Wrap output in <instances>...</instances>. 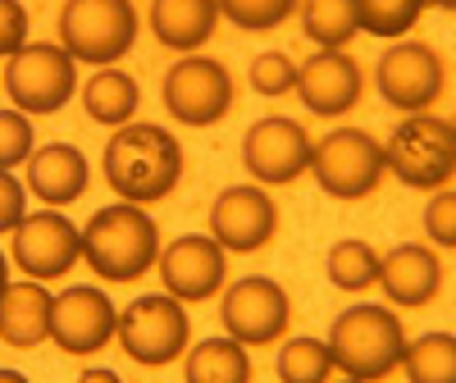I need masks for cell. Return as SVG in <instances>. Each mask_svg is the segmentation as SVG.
Here are the masks:
<instances>
[{
    "label": "cell",
    "mask_w": 456,
    "mask_h": 383,
    "mask_svg": "<svg viewBox=\"0 0 456 383\" xmlns=\"http://www.w3.org/2000/svg\"><path fill=\"white\" fill-rule=\"evenodd\" d=\"M384 165L406 187H443L456 169V128L434 114H411L384 146Z\"/></svg>",
    "instance_id": "5b68a950"
},
{
    "label": "cell",
    "mask_w": 456,
    "mask_h": 383,
    "mask_svg": "<svg viewBox=\"0 0 456 383\" xmlns=\"http://www.w3.org/2000/svg\"><path fill=\"white\" fill-rule=\"evenodd\" d=\"M251 87L260 96H283L297 87V64L283 55V51H265L251 60Z\"/></svg>",
    "instance_id": "f546056e"
},
{
    "label": "cell",
    "mask_w": 456,
    "mask_h": 383,
    "mask_svg": "<svg viewBox=\"0 0 456 383\" xmlns=\"http://www.w3.org/2000/svg\"><path fill=\"white\" fill-rule=\"evenodd\" d=\"M452 215H456V197L443 187L438 197L429 201V210H425V228H429V238L438 242V247H452L456 242V228H452Z\"/></svg>",
    "instance_id": "d6a6232c"
},
{
    "label": "cell",
    "mask_w": 456,
    "mask_h": 383,
    "mask_svg": "<svg viewBox=\"0 0 456 383\" xmlns=\"http://www.w3.org/2000/svg\"><path fill=\"white\" fill-rule=\"evenodd\" d=\"M215 5H219L224 19H233L247 32H270L283 19H292L297 0H215Z\"/></svg>",
    "instance_id": "f1b7e54d"
},
{
    "label": "cell",
    "mask_w": 456,
    "mask_h": 383,
    "mask_svg": "<svg viewBox=\"0 0 456 383\" xmlns=\"http://www.w3.org/2000/svg\"><path fill=\"white\" fill-rule=\"evenodd\" d=\"M28 42V10L19 0H0V55H19Z\"/></svg>",
    "instance_id": "1f68e13d"
},
{
    "label": "cell",
    "mask_w": 456,
    "mask_h": 383,
    "mask_svg": "<svg viewBox=\"0 0 456 383\" xmlns=\"http://www.w3.org/2000/svg\"><path fill=\"white\" fill-rule=\"evenodd\" d=\"M5 92L23 114H55L73 96V55L64 46H23L10 60Z\"/></svg>",
    "instance_id": "ba28073f"
},
{
    "label": "cell",
    "mask_w": 456,
    "mask_h": 383,
    "mask_svg": "<svg viewBox=\"0 0 456 383\" xmlns=\"http://www.w3.org/2000/svg\"><path fill=\"white\" fill-rule=\"evenodd\" d=\"M187 383H247L251 379V361L242 352V342H224V338H210L201 347L187 356Z\"/></svg>",
    "instance_id": "7402d4cb"
},
{
    "label": "cell",
    "mask_w": 456,
    "mask_h": 383,
    "mask_svg": "<svg viewBox=\"0 0 456 383\" xmlns=\"http://www.w3.org/2000/svg\"><path fill=\"white\" fill-rule=\"evenodd\" d=\"M23 219V183L10 178V169H0V233H14Z\"/></svg>",
    "instance_id": "836d02e7"
},
{
    "label": "cell",
    "mask_w": 456,
    "mask_h": 383,
    "mask_svg": "<svg viewBox=\"0 0 456 383\" xmlns=\"http://www.w3.org/2000/svg\"><path fill=\"white\" fill-rule=\"evenodd\" d=\"M160 256V228L142 206H105L83 228V260L110 283L142 279Z\"/></svg>",
    "instance_id": "7a4b0ae2"
},
{
    "label": "cell",
    "mask_w": 456,
    "mask_h": 383,
    "mask_svg": "<svg viewBox=\"0 0 456 383\" xmlns=\"http://www.w3.org/2000/svg\"><path fill=\"white\" fill-rule=\"evenodd\" d=\"M60 42L83 64H114L137 42L133 0H69L60 14Z\"/></svg>",
    "instance_id": "277c9868"
},
{
    "label": "cell",
    "mask_w": 456,
    "mask_h": 383,
    "mask_svg": "<svg viewBox=\"0 0 456 383\" xmlns=\"http://www.w3.org/2000/svg\"><path fill=\"white\" fill-rule=\"evenodd\" d=\"M361 87H365L361 64H356L352 55H342V51H320V55H311L306 64L297 69V92H301V101H306V110L324 114V119H329V114L356 110Z\"/></svg>",
    "instance_id": "e0dca14e"
},
{
    "label": "cell",
    "mask_w": 456,
    "mask_h": 383,
    "mask_svg": "<svg viewBox=\"0 0 456 383\" xmlns=\"http://www.w3.org/2000/svg\"><path fill=\"white\" fill-rule=\"evenodd\" d=\"M119 342L124 352L142 365H174L187 347V324L183 315V301L178 297H137L128 311L119 315Z\"/></svg>",
    "instance_id": "52a82bcc"
},
{
    "label": "cell",
    "mask_w": 456,
    "mask_h": 383,
    "mask_svg": "<svg viewBox=\"0 0 456 383\" xmlns=\"http://www.w3.org/2000/svg\"><path fill=\"white\" fill-rule=\"evenodd\" d=\"M333 370V352L320 338H292L279 352V379L283 383H324Z\"/></svg>",
    "instance_id": "4316f807"
},
{
    "label": "cell",
    "mask_w": 456,
    "mask_h": 383,
    "mask_svg": "<svg viewBox=\"0 0 456 383\" xmlns=\"http://www.w3.org/2000/svg\"><path fill=\"white\" fill-rule=\"evenodd\" d=\"M160 274H165L169 297H178V301H206L228 279V256H224V247L215 238H178L160 256Z\"/></svg>",
    "instance_id": "2e32d148"
},
{
    "label": "cell",
    "mask_w": 456,
    "mask_h": 383,
    "mask_svg": "<svg viewBox=\"0 0 456 383\" xmlns=\"http://www.w3.org/2000/svg\"><path fill=\"white\" fill-rule=\"evenodd\" d=\"M434 5H438V10H456V0H434Z\"/></svg>",
    "instance_id": "d590c367"
},
{
    "label": "cell",
    "mask_w": 456,
    "mask_h": 383,
    "mask_svg": "<svg viewBox=\"0 0 456 383\" xmlns=\"http://www.w3.org/2000/svg\"><path fill=\"white\" fill-rule=\"evenodd\" d=\"M219 5L215 0H156L151 5V32L169 51H197L215 37Z\"/></svg>",
    "instance_id": "44dd1931"
},
{
    "label": "cell",
    "mask_w": 456,
    "mask_h": 383,
    "mask_svg": "<svg viewBox=\"0 0 456 383\" xmlns=\"http://www.w3.org/2000/svg\"><path fill=\"white\" fill-rule=\"evenodd\" d=\"M224 329L228 338L265 347L292 324V301L274 279H242L233 292H224Z\"/></svg>",
    "instance_id": "7c38bea8"
},
{
    "label": "cell",
    "mask_w": 456,
    "mask_h": 383,
    "mask_svg": "<svg viewBox=\"0 0 456 383\" xmlns=\"http://www.w3.org/2000/svg\"><path fill=\"white\" fill-rule=\"evenodd\" d=\"M329 270V283L342 288V292H365L374 279H379V256L370 242H338L324 260Z\"/></svg>",
    "instance_id": "484cf974"
},
{
    "label": "cell",
    "mask_w": 456,
    "mask_h": 383,
    "mask_svg": "<svg viewBox=\"0 0 456 383\" xmlns=\"http://www.w3.org/2000/svg\"><path fill=\"white\" fill-rule=\"evenodd\" d=\"M119 329V311L101 288H69L51 306V338L69 356H92Z\"/></svg>",
    "instance_id": "4fadbf2b"
},
{
    "label": "cell",
    "mask_w": 456,
    "mask_h": 383,
    "mask_svg": "<svg viewBox=\"0 0 456 383\" xmlns=\"http://www.w3.org/2000/svg\"><path fill=\"white\" fill-rule=\"evenodd\" d=\"M311 169L329 197L356 201L370 197L384 174V146H379L365 128H338L320 146H311Z\"/></svg>",
    "instance_id": "8992f818"
},
{
    "label": "cell",
    "mask_w": 456,
    "mask_h": 383,
    "mask_svg": "<svg viewBox=\"0 0 456 383\" xmlns=\"http://www.w3.org/2000/svg\"><path fill=\"white\" fill-rule=\"evenodd\" d=\"M32 156V124L19 110H0V169H14Z\"/></svg>",
    "instance_id": "4dcf8cb0"
},
{
    "label": "cell",
    "mask_w": 456,
    "mask_h": 383,
    "mask_svg": "<svg viewBox=\"0 0 456 383\" xmlns=\"http://www.w3.org/2000/svg\"><path fill=\"white\" fill-rule=\"evenodd\" d=\"M402 365H406V379H415V383H452L456 338L452 333H425L420 342H406Z\"/></svg>",
    "instance_id": "d4e9b609"
},
{
    "label": "cell",
    "mask_w": 456,
    "mask_h": 383,
    "mask_svg": "<svg viewBox=\"0 0 456 383\" xmlns=\"http://www.w3.org/2000/svg\"><path fill=\"white\" fill-rule=\"evenodd\" d=\"M429 0H356V28L370 37H402L415 28Z\"/></svg>",
    "instance_id": "83f0119b"
},
{
    "label": "cell",
    "mask_w": 456,
    "mask_h": 383,
    "mask_svg": "<svg viewBox=\"0 0 456 383\" xmlns=\"http://www.w3.org/2000/svg\"><path fill=\"white\" fill-rule=\"evenodd\" d=\"M83 256V233L73 228L64 215L42 210V215H23L14 228V260L32 279H60L73 270V260Z\"/></svg>",
    "instance_id": "5bb4252c"
},
{
    "label": "cell",
    "mask_w": 456,
    "mask_h": 383,
    "mask_svg": "<svg viewBox=\"0 0 456 383\" xmlns=\"http://www.w3.org/2000/svg\"><path fill=\"white\" fill-rule=\"evenodd\" d=\"M83 110L92 114L96 124H128L133 114H137V83L128 78V73H96V78L83 87Z\"/></svg>",
    "instance_id": "603a6c76"
},
{
    "label": "cell",
    "mask_w": 456,
    "mask_h": 383,
    "mask_svg": "<svg viewBox=\"0 0 456 383\" xmlns=\"http://www.w3.org/2000/svg\"><path fill=\"white\" fill-rule=\"evenodd\" d=\"M5 288H10V265H5V256H0V297H5Z\"/></svg>",
    "instance_id": "e575fe53"
},
{
    "label": "cell",
    "mask_w": 456,
    "mask_h": 383,
    "mask_svg": "<svg viewBox=\"0 0 456 383\" xmlns=\"http://www.w3.org/2000/svg\"><path fill=\"white\" fill-rule=\"evenodd\" d=\"M301 28L315 46L324 51H342L361 32L356 28V0H306L301 5Z\"/></svg>",
    "instance_id": "cb8c5ba5"
},
{
    "label": "cell",
    "mask_w": 456,
    "mask_h": 383,
    "mask_svg": "<svg viewBox=\"0 0 456 383\" xmlns=\"http://www.w3.org/2000/svg\"><path fill=\"white\" fill-rule=\"evenodd\" d=\"M51 306H55V297L42 288V279L5 288V297H0V338L19 352L46 342L51 338Z\"/></svg>",
    "instance_id": "ffe728a7"
},
{
    "label": "cell",
    "mask_w": 456,
    "mask_h": 383,
    "mask_svg": "<svg viewBox=\"0 0 456 383\" xmlns=\"http://www.w3.org/2000/svg\"><path fill=\"white\" fill-rule=\"evenodd\" d=\"M329 352L333 365L347 379H384L402 365L406 352V333L402 320L388 311V306H352L342 311L333 333H329Z\"/></svg>",
    "instance_id": "3957f363"
},
{
    "label": "cell",
    "mask_w": 456,
    "mask_h": 383,
    "mask_svg": "<svg viewBox=\"0 0 456 383\" xmlns=\"http://www.w3.org/2000/svg\"><path fill=\"white\" fill-rule=\"evenodd\" d=\"M447 87V69L434 46L425 42H397L379 60V92L397 110H429Z\"/></svg>",
    "instance_id": "30bf717a"
},
{
    "label": "cell",
    "mask_w": 456,
    "mask_h": 383,
    "mask_svg": "<svg viewBox=\"0 0 456 383\" xmlns=\"http://www.w3.org/2000/svg\"><path fill=\"white\" fill-rule=\"evenodd\" d=\"M28 187L51 206H69L87 192V156L69 142H51L28 156Z\"/></svg>",
    "instance_id": "d6986e66"
},
{
    "label": "cell",
    "mask_w": 456,
    "mask_h": 383,
    "mask_svg": "<svg viewBox=\"0 0 456 383\" xmlns=\"http://www.w3.org/2000/svg\"><path fill=\"white\" fill-rule=\"evenodd\" d=\"M165 105L174 119L192 124V128H206V124H219L228 105H233V78L219 60H183L165 73Z\"/></svg>",
    "instance_id": "9c48e42d"
},
{
    "label": "cell",
    "mask_w": 456,
    "mask_h": 383,
    "mask_svg": "<svg viewBox=\"0 0 456 383\" xmlns=\"http://www.w3.org/2000/svg\"><path fill=\"white\" fill-rule=\"evenodd\" d=\"M379 283H384V292H388L393 306L415 311V306H425V301L438 297L443 265H438L434 251L415 247V242H402L397 251H388L384 260H379Z\"/></svg>",
    "instance_id": "ac0fdd59"
},
{
    "label": "cell",
    "mask_w": 456,
    "mask_h": 383,
    "mask_svg": "<svg viewBox=\"0 0 456 383\" xmlns=\"http://www.w3.org/2000/svg\"><path fill=\"white\" fill-rule=\"evenodd\" d=\"M311 137L297 119H283V114H270L247 128L242 137V160L247 174L256 183H292L301 169H311Z\"/></svg>",
    "instance_id": "8fae6325"
},
{
    "label": "cell",
    "mask_w": 456,
    "mask_h": 383,
    "mask_svg": "<svg viewBox=\"0 0 456 383\" xmlns=\"http://www.w3.org/2000/svg\"><path fill=\"white\" fill-rule=\"evenodd\" d=\"M105 178L124 201H160L183 178V146L160 124H124L105 146Z\"/></svg>",
    "instance_id": "6da1fadb"
},
{
    "label": "cell",
    "mask_w": 456,
    "mask_h": 383,
    "mask_svg": "<svg viewBox=\"0 0 456 383\" xmlns=\"http://www.w3.org/2000/svg\"><path fill=\"white\" fill-rule=\"evenodd\" d=\"M274 228H279V210L270 192L260 187H228L210 206V233L224 251H260L274 238Z\"/></svg>",
    "instance_id": "9a60e30c"
}]
</instances>
